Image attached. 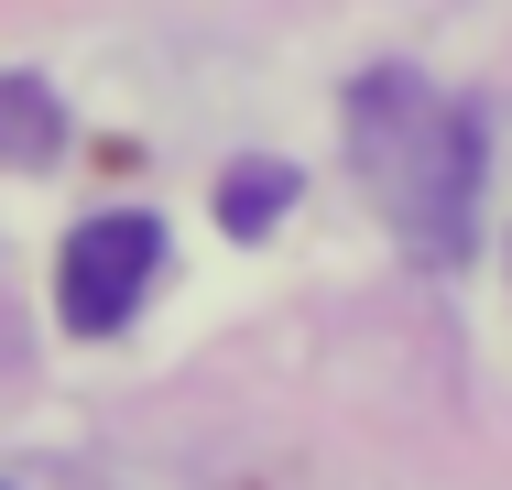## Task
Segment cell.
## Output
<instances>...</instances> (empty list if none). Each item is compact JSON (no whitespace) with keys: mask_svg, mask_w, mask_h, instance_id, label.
I'll list each match as a JSON object with an SVG mask.
<instances>
[{"mask_svg":"<svg viewBox=\"0 0 512 490\" xmlns=\"http://www.w3.org/2000/svg\"><path fill=\"white\" fill-rule=\"evenodd\" d=\"M338 142H349V175L382 207V229L414 262H469V229H480V120L436 77H414V66L349 77Z\"/></svg>","mask_w":512,"mask_h":490,"instance_id":"obj_1","label":"cell"},{"mask_svg":"<svg viewBox=\"0 0 512 490\" xmlns=\"http://www.w3.org/2000/svg\"><path fill=\"white\" fill-rule=\"evenodd\" d=\"M153 273H164V229H153L142 207H109V218H88V229L66 240V262H55V316H66L77 338H109V327L142 316Z\"/></svg>","mask_w":512,"mask_h":490,"instance_id":"obj_2","label":"cell"},{"mask_svg":"<svg viewBox=\"0 0 512 490\" xmlns=\"http://www.w3.org/2000/svg\"><path fill=\"white\" fill-rule=\"evenodd\" d=\"M66 142V98L44 77H0V164H55Z\"/></svg>","mask_w":512,"mask_h":490,"instance_id":"obj_3","label":"cell"},{"mask_svg":"<svg viewBox=\"0 0 512 490\" xmlns=\"http://www.w3.org/2000/svg\"><path fill=\"white\" fill-rule=\"evenodd\" d=\"M284 207H295V164H229V175H218V229H229V240L284 229Z\"/></svg>","mask_w":512,"mask_h":490,"instance_id":"obj_4","label":"cell"}]
</instances>
